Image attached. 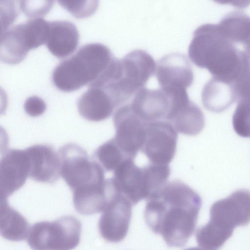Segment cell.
<instances>
[{
    "label": "cell",
    "instance_id": "d6986e66",
    "mask_svg": "<svg viewBox=\"0 0 250 250\" xmlns=\"http://www.w3.org/2000/svg\"><path fill=\"white\" fill-rule=\"evenodd\" d=\"M79 41V33L71 22L56 21L50 22L49 31L45 44L49 51L58 58L72 53Z\"/></svg>",
    "mask_w": 250,
    "mask_h": 250
},
{
    "label": "cell",
    "instance_id": "4dcf8cb0",
    "mask_svg": "<svg viewBox=\"0 0 250 250\" xmlns=\"http://www.w3.org/2000/svg\"><path fill=\"white\" fill-rule=\"evenodd\" d=\"M184 250H206L202 248L191 247V248L186 249Z\"/></svg>",
    "mask_w": 250,
    "mask_h": 250
},
{
    "label": "cell",
    "instance_id": "5b68a950",
    "mask_svg": "<svg viewBox=\"0 0 250 250\" xmlns=\"http://www.w3.org/2000/svg\"><path fill=\"white\" fill-rule=\"evenodd\" d=\"M155 62L142 50H133L119 60L116 72L107 86L116 99L124 104L146 83L155 73Z\"/></svg>",
    "mask_w": 250,
    "mask_h": 250
},
{
    "label": "cell",
    "instance_id": "d4e9b609",
    "mask_svg": "<svg viewBox=\"0 0 250 250\" xmlns=\"http://www.w3.org/2000/svg\"><path fill=\"white\" fill-rule=\"evenodd\" d=\"M235 132L240 136L250 137V99H239L232 117Z\"/></svg>",
    "mask_w": 250,
    "mask_h": 250
},
{
    "label": "cell",
    "instance_id": "3957f363",
    "mask_svg": "<svg viewBox=\"0 0 250 250\" xmlns=\"http://www.w3.org/2000/svg\"><path fill=\"white\" fill-rule=\"evenodd\" d=\"M115 58L106 46L92 43L82 46L71 57L54 69L52 81L63 92H72L98 80L109 67Z\"/></svg>",
    "mask_w": 250,
    "mask_h": 250
},
{
    "label": "cell",
    "instance_id": "7a4b0ae2",
    "mask_svg": "<svg viewBox=\"0 0 250 250\" xmlns=\"http://www.w3.org/2000/svg\"><path fill=\"white\" fill-rule=\"evenodd\" d=\"M192 62L198 67L207 69L212 77L234 83L245 64L244 51L221 33L217 24L207 23L194 31L188 49Z\"/></svg>",
    "mask_w": 250,
    "mask_h": 250
},
{
    "label": "cell",
    "instance_id": "5bb4252c",
    "mask_svg": "<svg viewBox=\"0 0 250 250\" xmlns=\"http://www.w3.org/2000/svg\"><path fill=\"white\" fill-rule=\"evenodd\" d=\"M133 112L146 123L168 121L172 111V98L160 89L139 90L129 104Z\"/></svg>",
    "mask_w": 250,
    "mask_h": 250
},
{
    "label": "cell",
    "instance_id": "603a6c76",
    "mask_svg": "<svg viewBox=\"0 0 250 250\" xmlns=\"http://www.w3.org/2000/svg\"><path fill=\"white\" fill-rule=\"evenodd\" d=\"M170 123L177 132L195 136L203 129L205 117L201 109L191 101L178 112Z\"/></svg>",
    "mask_w": 250,
    "mask_h": 250
},
{
    "label": "cell",
    "instance_id": "44dd1931",
    "mask_svg": "<svg viewBox=\"0 0 250 250\" xmlns=\"http://www.w3.org/2000/svg\"><path fill=\"white\" fill-rule=\"evenodd\" d=\"M31 228L26 219L9 206L7 199H1L0 233L4 238L12 241L24 240Z\"/></svg>",
    "mask_w": 250,
    "mask_h": 250
},
{
    "label": "cell",
    "instance_id": "ba28073f",
    "mask_svg": "<svg viewBox=\"0 0 250 250\" xmlns=\"http://www.w3.org/2000/svg\"><path fill=\"white\" fill-rule=\"evenodd\" d=\"M177 131L167 121L148 123L141 151L150 163L169 165L173 159L178 139Z\"/></svg>",
    "mask_w": 250,
    "mask_h": 250
},
{
    "label": "cell",
    "instance_id": "e0dca14e",
    "mask_svg": "<svg viewBox=\"0 0 250 250\" xmlns=\"http://www.w3.org/2000/svg\"><path fill=\"white\" fill-rule=\"evenodd\" d=\"M77 104L80 115L92 122H100L108 118L117 107L108 93L98 87H90L79 98Z\"/></svg>",
    "mask_w": 250,
    "mask_h": 250
},
{
    "label": "cell",
    "instance_id": "8fae6325",
    "mask_svg": "<svg viewBox=\"0 0 250 250\" xmlns=\"http://www.w3.org/2000/svg\"><path fill=\"white\" fill-rule=\"evenodd\" d=\"M110 180L115 190L127 198L133 206L150 196L146 167L137 166L134 159L124 161L113 171Z\"/></svg>",
    "mask_w": 250,
    "mask_h": 250
},
{
    "label": "cell",
    "instance_id": "484cf974",
    "mask_svg": "<svg viewBox=\"0 0 250 250\" xmlns=\"http://www.w3.org/2000/svg\"><path fill=\"white\" fill-rule=\"evenodd\" d=\"M58 3L77 18L90 16L98 6L97 0H59Z\"/></svg>",
    "mask_w": 250,
    "mask_h": 250
},
{
    "label": "cell",
    "instance_id": "7402d4cb",
    "mask_svg": "<svg viewBox=\"0 0 250 250\" xmlns=\"http://www.w3.org/2000/svg\"><path fill=\"white\" fill-rule=\"evenodd\" d=\"M217 25L223 35L232 43L244 44L250 37V17L243 13L231 12Z\"/></svg>",
    "mask_w": 250,
    "mask_h": 250
},
{
    "label": "cell",
    "instance_id": "ffe728a7",
    "mask_svg": "<svg viewBox=\"0 0 250 250\" xmlns=\"http://www.w3.org/2000/svg\"><path fill=\"white\" fill-rule=\"evenodd\" d=\"M201 97L204 106L216 113L225 110L238 99L234 83L214 77L204 85Z\"/></svg>",
    "mask_w": 250,
    "mask_h": 250
},
{
    "label": "cell",
    "instance_id": "6da1fadb",
    "mask_svg": "<svg viewBox=\"0 0 250 250\" xmlns=\"http://www.w3.org/2000/svg\"><path fill=\"white\" fill-rule=\"evenodd\" d=\"M202 206L200 196L179 180L167 182L147 199L146 224L169 247H183L193 234Z\"/></svg>",
    "mask_w": 250,
    "mask_h": 250
},
{
    "label": "cell",
    "instance_id": "277c9868",
    "mask_svg": "<svg viewBox=\"0 0 250 250\" xmlns=\"http://www.w3.org/2000/svg\"><path fill=\"white\" fill-rule=\"evenodd\" d=\"M250 222V191L239 189L211 206L209 221L196 233L203 244L218 250L231 236L235 228Z\"/></svg>",
    "mask_w": 250,
    "mask_h": 250
},
{
    "label": "cell",
    "instance_id": "4fadbf2b",
    "mask_svg": "<svg viewBox=\"0 0 250 250\" xmlns=\"http://www.w3.org/2000/svg\"><path fill=\"white\" fill-rule=\"evenodd\" d=\"M29 169L25 149H10L5 152L0 162L1 199H7L24 185Z\"/></svg>",
    "mask_w": 250,
    "mask_h": 250
},
{
    "label": "cell",
    "instance_id": "4316f807",
    "mask_svg": "<svg viewBox=\"0 0 250 250\" xmlns=\"http://www.w3.org/2000/svg\"><path fill=\"white\" fill-rule=\"evenodd\" d=\"M245 53L246 56L245 64L234 83L239 100L250 99V53Z\"/></svg>",
    "mask_w": 250,
    "mask_h": 250
},
{
    "label": "cell",
    "instance_id": "52a82bcc",
    "mask_svg": "<svg viewBox=\"0 0 250 250\" xmlns=\"http://www.w3.org/2000/svg\"><path fill=\"white\" fill-rule=\"evenodd\" d=\"M60 174L72 191L90 185L104 182L105 171L93 159H90L81 146L68 143L58 152Z\"/></svg>",
    "mask_w": 250,
    "mask_h": 250
},
{
    "label": "cell",
    "instance_id": "ac0fdd59",
    "mask_svg": "<svg viewBox=\"0 0 250 250\" xmlns=\"http://www.w3.org/2000/svg\"><path fill=\"white\" fill-rule=\"evenodd\" d=\"M31 49V41L23 23L15 25L1 34L0 58L3 62L18 64Z\"/></svg>",
    "mask_w": 250,
    "mask_h": 250
},
{
    "label": "cell",
    "instance_id": "9c48e42d",
    "mask_svg": "<svg viewBox=\"0 0 250 250\" xmlns=\"http://www.w3.org/2000/svg\"><path fill=\"white\" fill-rule=\"evenodd\" d=\"M113 121L115 128L113 139L125 155L134 160L143 145L148 123L138 116L129 104L118 107Z\"/></svg>",
    "mask_w": 250,
    "mask_h": 250
},
{
    "label": "cell",
    "instance_id": "7c38bea8",
    "mask_svg": "<svg viewBox=\"0 0 250 250\" xmlns=\"http://www.w3.org/2000/svg\"><path fill=\"white\" fill-rule=\"evenodd\" d=\"M156 75L161 89L167 91L186 90L194 79L189 61L178 52L165 55L158 61Z\"/></svg>",
    "mask_w": 250,
    "mask_h": 250
},
{
    "label": "cell",
    "instance_id": "cb8c5ba5",
    "mask_svg": "<svg viewBox=\"0 0 250 250\" xmlns=\"http://www.w3.org/2000/svg\"><path fill=\"white\" fill-rule=\"evenodd\" d=\"M105 171H114L115 169L128 158L123 152L113 138L101 145L95 150L93 155Z\"/></svg>",
    "mask_w": 250,
    "mask_h": 250
},
{
    "label": "cell",
    "instance_id": "2e32d148",
    "mask_svg": "<svg viewBox=\"0 0 250 250\" xmlns=\"http://www.w3.org/2000/svg\"><path fill=\"white\" fill-rule=\"evenodd\" d=\"M73 191V202L78 212L91 215L103 212L114 193L108 179L104 182L77 188Z\"/></svg>",
    "mask_w": 250,
    "mask_h": 250
},
{
    "label": "cell",
    "instance_id": "8992f818",
    "mask_svg": "<svg viewBox=\"0 0 250 250\" xmlns=\"http://www.w3.org/2000/svg\"><path fill=\"white\" fill-rule=\"evenodd\" d=\"M81 229V222L70 215L37 222L31 228L28 244L32 250H72L80 243Z\"/></svg>",
    "mask_w": 250,
    "mask_h": 250
},
{
    "label": "cell",
    "instance_id": "83f0119b",
    "mask_svg": "<svg viewBox=\"0 0 250 250\" xmlns=\"http://www.w3.org/2000/svg\"><path fill=\"white\" fill-rule=\"evenodd\" d=\"M21 10L30 17L42 16L49 12L54 1H20Z\"/></svg>",
    "mask_w": 250,
    "mask_h": 250
},
{
    "label": "cell",
    "instance_id": "9a60e30c",
    "mask_svg": "<svg viewBox=\"0 0 250 250\" xmlns=\"http://www.w3.org/2000/svg\"><path fill=\"white\" fill-rule=\"evenodd\" d=\"M29 158V177L41 183L52 184L61 175L60 159L52 146L37 144L25 149Z\"/></svg>",
    "mask_w": 250,
    "mask_h": 250
},
{
    "label": "cell",
    "instance_id": "f546056e",
    "mask_svg": "<svg viewBox=\"0 0 250 250\" xmlns=\"http://www.w3.org/2000/svg\"><path fill=\"white\" fill-rule=\"evenodd\" d=\"M46 109V104L41 98L32 96L28 97L24 103V109L29 116L36 117L41 116L44 113Z\"/></svg>",
    "mask_w": 250,
    "mask_h": 250
},
{
    "label": "cell",
    "instance_id": "f1b7e54d",
    "mask_svg": "<svg viewBox=\"0 0 250 250\" xmlns=\"http://www.w3.org/2000/svg\"><path fill=\"white\" fill-rule=\"evenodd\" d=\"M0 3L1 34L8 30L9 26L15 21L18 15L14 1H3Z\"/></svg>",
    "mask_w": 250,
    "mask_h": 250
},
{
    "label": "cell",
    "instance_id": "30bf717a",
    "mask_svg": "<svg viewBox=\"0 0 250 250\" xmlns=\"http://www.w3.org/2000/svg\"><path fill=\"white\" fill-rule=\"evenodd\" d=\"M133 205L123 194L115 191L103 212L99 221L101 235L112 243L123 240L126 236Z\"/></svg>",
    "mask_w": 250,
    "mask_h": 250
}]
</instances>
